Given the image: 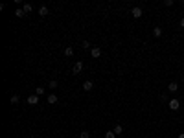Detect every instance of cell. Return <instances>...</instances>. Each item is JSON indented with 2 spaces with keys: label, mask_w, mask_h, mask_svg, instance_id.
Listing matches in <instances>:
<instances>
[{
  "label": "cell",
  "mask_w": 184,
  "mask_h": 138,
  "mask_svg": "<svg viewBox=\"0 0 184 138\" xmlns=\"http://www.w3.org/2000/svg\"><path fill=\"white\" fill-rule=\"evenodd\" d=\"M168 107H170L171 111H179V109H181V101H179L177 98H171V100L168 101Z\"/></svg>",
  "instance_id": "obj_1"
},
{
  "label": "cell",
  "mask_w": 184,
  "mask_h": 138,
  "mask_svg": "<svg viewBox=\"0 0 184 138\" xmlns=\"http://www.w3.org/2000/svg\"><path fill=\"white\" fill-rule=\"evenodd\" d=\"M131 15H133L135 18H140L142 15H144V9H142L140 6H136V8H133V9H131Z\"/></svg>",
  "instance_id": "obj_2"
},
{
  "label": "cell",
  "mask_w": 184,
  "mask_h": 138,
  "mask_svg": "<svg viewBox=\"0 0 184 138\" xmlns=\"http://www.w3.org/2000/svg\"><path fill=\"white\" fill-rule=\"evenodd\" d=\"M90 55H92L94 59H98L99 55H101V48H99V46H94L92 50H90Z\"/></svg>",
  "instance_id": "obj_3"
},
{
  "label": "cell",
  "mask_w": 184,
  "mask_h": 138,
  "mask_svg": "<svg viewBox=\"0 0 184 138\" xmlns=\"http://www.w3.org/2000/svg\"><path fill=\"white\" fill-rule=\"evenodd\" d=\"M92 88H94V83H92L90 79H87L85 83H83V90H85V92H90Z\"/></svg>",
  "instance_id": "obj_4"
},
{
  "label": "cell",
  "mask_w": 184,
  "mask_h": 138,
  "mask_svg": "<svg viewBox=\"0 0 184 138\" xmlns=\"http://www.w3.org/2000/svg\"><path fill=\"white\" fill-rule=\"evenodd\" d=\"M26 101L29 103V105H37V103H39V96L37 94H31V96H28Z\"/></svg>",
  "instance_id": "obj_5"
},
{
  "label": "cell",
  "mask_w": 184,
  "mask_h": 138,
  "mask_svg": "<svg viewBox=\"0 0 184 138\" xmlns=\"http://www.w3.org/2000/svg\"><path fill=\"white\" fill-rule=\"evenodd\" d=\"M177 90H179V85H177L175 81H171L170 85H168V92H171V94H175Z\"/></svg>",
  "instance_id": "obj_6"
},
{
  "label": "cell",
  "mask_w": 184,
  "mask_h": 138,
  "mask_svg": "<svg viewBox=\"0 0 184 138\" xmlns=\"http://www.w3.org/2000/svg\"><path fill=\"white\" fill-rule=\"evenodd\" d=\"M81 70H83V63H81V61H77L76 65H74V68H72V72H74V74H79V72H81Z\"/></svg>",
  "instance_id": "obj_7"
},
{
  "label": "cell",
  "mask_w": 184,
  "mask_h": 138,
  "mask_svg": "<svg viewBox=\"0 0 184 138\" xmlns=\"http://www.w3.org/2000/svg\"><path fill=\"white\" fill-rule=\"evenodd\" d=\"M15 17H17V18H24V17H26V13H24V9H22V8H18L17 11H15Z\"/></svg>",
  "instance_id": "obj_8"
},
{
  "label": "cell",
  "mask_w": 184,
  "mask_h": 138,
  "mask_svg": "<svg viewBox=\"0 0 184 138\" xmlns=\"http://www.w3.org/2000/svg\"><path fill=\"white\" fill-rule=\"evenodd\" d=\"M39 15H41V17H46V15H48V8L41 6V8H39Z\"/></svg>",
  "instance_id": "obj_9"
},
{
  "label": "cell",
  "mask_w": 184,
  "mask_h": 138,
  "mask_svg": "<svg viewBox=\"0 0 184 138\" xmlns=\"http://www.w3.org/2000/svg\"><path fill=\"white\" fill-rule=\"evenodd\" d=\"M22 9H24V13H31V9H33V6H31V4H24V6H22Z\"/></svg>",
  "instance_id": "obj_10"
},
{
  "label": "cell",
  "mask_w": 184,
  "mask_h": 138,
  "mask_svg": "<svg viewBox=\"0 0 184 138\" xmlns=\"http://www.w3.org/2000/svg\"><path fill=\"white\" fill-rule=\"evenodd\" d=\"M48 103H52V105H53V103H57V96L55 94H48Z\"/></svg>",
  "instance_id": "obj_11"
},
{
  "label": "cell",
  "mask_w": 184,
  "mask_h": 138,
  "mask_svg": "<svg viewBox=\"0 0 184 138\" xmlns=\"http://www.w3.org/2000/svg\"><path fill=\"white\" fill-rule=\"evenodd\" d=\"M64 55H68V57H72V55H74V48H72V46H68V48H64Z\"/></svg>",
  "instance_id": "obj_12"
},
{
  "label": "cell",
  "mask_w": 184,
  "mask_h": 138,
  "mask_svg": "<svg viewBox=\"0 0 184 138\" xmlns=\"http://www.w3.org/2000/svg\"><path fill=\"white\" fill-rule=\"evenodd\" d=\"M153 35H155V37H160V35H162V28L157 26L155 29H153Z\"/></svg>",
  "instance_id": "obj_13"
},
{
  "label": "cell",
  "mask_w": 184,
  "mask_h": 138,
  "mask_svg": "<svg viewBox=\"0 0 184 138\" xmlns=\"http://www.w3.org/2000/svg\"><path fill=\"white\" fill-rule=\"evenodd\" d=\"M112 131H114V135L118 136V135H122V133H123V127H122V125H116V127H114Z\"/></svg>",
  "instance_id": "obj_14"
},
{
  "label": "cell",
  "mask_w": 184,
  "mask_h": 138,
  "mask_svg": "<svg viewBox=\"0 0 184 138\" xmlns=\"http://www.w3.org/2000/svg\"><path fill=\"white\" fill-rule=\"evenodd\" d=\"M79 138H90V133H88V131H81V133H79Z\"/></svg>",
  "instance_id": "obj_15"
},
{
  "label": "cell",
  "mask_w": 184,
  "mask_h": 138,
  "mask_svg": "<svg viewBox=\"0 0 184 138\" xmlns=\"http://www.w3.org/2000/svg\"><path fill=\"white\" fill-rule=\"evenodd\" d=\"M48 87H50V88H53V90H55V88H57V81H55V79H52V81L48 83Z\"/></svg>",
  "instance_id": "obj_16"
},
{
  "label": "cell",
  "mask_w": 184,
  "mask_h": 138,
  "mask_svg": "<svg viewBox=\"0 0 184 138\" xmlns=\"http://www.w3.org/2000/svg\"><path fill=\"white\" fill-rule=\"evenodd\" d=\"M35 94H37V96H42V94H44V88H42V87H37V88H35Z\"/></svg>",
  "instance_id": "obj_17"
},
{
  "label": "cell",
  "mask_w": 184,
  "mask_h": 138,
  "mask_svg": "<svg viewBox=\"0 0 184 138\" xmlns=\"http://www.w3.org/2000/svg\"><path fill=\"white\" fill-rule=\"evenodd\" d=\"M17 103H18V96L13 94V96H11V105H17Z\"/></svg>",
  "instance_id": "obj_18"
},
{
  "label": "cell",
  "mask_w": 184,
  "mask_h": 138,
  "mask_svg": "<svg viewBox=\"0 0 184 138\" xmlns=\"http://www.w3.org/2000/svg\"><path fill=\"white\" fill-rule=\"evenodd\" d=\"M105 138H116V135H114V131H107L105 133Z\"/></svg>",
  "instance_id": "obj_19"
},
{
  "label": "cell",
  "mask_w": 184,
  "mask_h": 138,
  "mask_svg": "<svg viewBox=\"0 0 184 138\" xmlns=\"http://www.w3.org/2000/svg\"><path fill=\"white\" fill-rule=\"evenodd\" d=\"M83 48H85V50H87V48H90V42H88V41H83Z\"/></svg>",
  "instance_id": "obj_20"
},
{
  "label": "cell",
  "mask_w": 184,
  "mask_h": 138,
  "mask_svg": "<svg viewBox=\"0 0 184 138\" xmlns=\"http://www.w3.org/2000/svg\"><path fill=\"white\" fill-rule=\"evenodd\" d=\"M181 28H184V17L181 18Z\"/></svg>",
  "instance_id": "obj_21"
},
{
  "label": "cell",
  "mask_w": 184,
  "mask_h": 138,
  "mask_svg": "<svg viewBox=\"0 0 184 138\" xmlns=\"http://www.w3.org/2000/svg\"><path fill=\"white\" fill-rule=\"evenodd\" d=\"M179 138H184V133H181V135H179Z\"/></svg>",
  "instance_id": "obj_22"
}]
</instances>
